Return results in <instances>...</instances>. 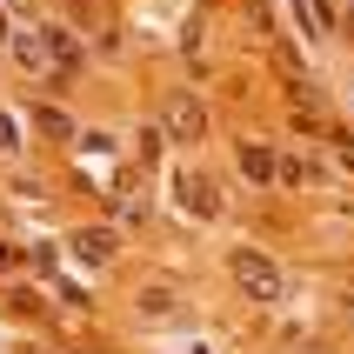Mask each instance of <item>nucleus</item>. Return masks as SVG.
Here are the masks:
<instances>
[{
  "label": "nucleus",
  "instance_id": "3",
  "mask_svg": "<svg viewBox=\"0 0 354 354\" xmlns=\"http://www.w3.org/2000/svg\"><path fill=\"white\" fill-rule=\"evenodd\" d=\"M241 174L254 180V187H274V174H281V160L261 147V140H241Z\"/></svg>",
  "mask_w": 354,
  "mask_h": 354
},
{
  "label": "nucleus",
  "instance_id": "1",
  "mask_svg": "<svg viewBox=\"0 0 354 354\" xmlns=\"http://www.w3.org/2000/svg\"><path fill=\"white\" fill-rule=\"evenodd\" d=\"M234 281L254 301H274L281 295V268H274V254H261V248H234Z\"/></svg>",
  "mask_w": 354,
  "mask_h": 354
},
{
  "label": "nucleus",
  "instance_id": "5",
  "mask_svg": "<svg viewBox=\"0 0 354 354\" xmlns=\"http://www.w3.org/2000/svg\"><path fill=\"white\" fill-rule=\"evenodd\" d=\"M295 7H301V34H308V40L335 34V7H328V0H295Z\"/></svg>",
  "mask_w": 354,
  "mask_h": 354
},
{
  "label": "nucleus",
  "instance_id": "7",
  "mask_svg": "<svg viewBox=\"0 0 354 354\" xmlns=\"http://www.w3.org/2000/svg\"><path fill=\"white\" fill-rule=\"evenodd\" d=\"M7 154H20V134H14V120H0V160Z\"/></svg>",
  "mask_w": 354,
  "mask_h": 354
},
{
  "label": "nucleus",
  "instance_id": "6",
  "mask_svg": "<svg viewBox=\"0 0 354 354\" xmlns=\"http://www.w3.org/2000/svg\"><path fill=\"white\" fill-rule=\"evenodd\" d=\"M180 194H187V214H194V221H214V214H221V207H214V187H207L201 174L180 180Z\"/></svg>",
  "mask_w": 354,
  "mask_h": 354
},
{
  "label": "nucleus",
  "instance_id": "4",
  "mask_svg": "<svg viewBox=\"0 0 354 354\" xmlns=\"http://www.w3.org/2000/svg\"><path fill=\"white\" fill-rule=\"evenodd\" d=\"M74 248H80V261H87V268H107V261H114V234H107V227H80Z\"/></svg>",
  "mask_w": 354,
  "mask_h": 354
},
{
  "label": "nucleus",
  "instance_id": "2",
  "mask_svg": "<svg viewBox=\"0 0 354 354\" xmlns=\"http://www.w3.org/2000/svg\"><path fill=\"white\" fill-rule=\"evenodd\" d=\"M201 134H207V107H201V94H174V107H167V140L194 147Z\"/></svg>",
  "mask_w": 354,
  "mask_h": 354
}]
</instances>
